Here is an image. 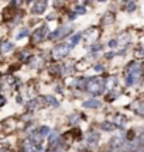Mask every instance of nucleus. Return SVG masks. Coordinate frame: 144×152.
<instances>
[{
  "label": "nucleus",
  "mask_w": 144,
  "mask_h": 152,
  "mask_svg": "<svg viewBox=\"0 0 144 152\" xmlns=\"http://www.w3.org/2000/svg\"><path fill=\"white\" fill-rule=\"evenodd\" d=\"M115 120H116V124L115 125L120 127V128H123L124 124H126V121H127V118H126L124 115H122V114H116V115H115Z\"/></svg>",
  "instance_id": "14"
},
{
  "label": "nucleus",
  "mask_w": 144,
  "mask_h": 152,
  "mask_svg": "<svg viewBox=\"0 0 144 152\" xmlns=\"http://www.w3.org/2000/svg\"><path fill=\"white\" fill-rule=\"evenodd\" d=\"M100 106H102V103H100L99 100H95V99L83 102V107H86V109H98Z\"/></svg>",
  "instance_id": "12"
},
{
  "label": "nucleus",
  "mask_w": 144,
  "mask_h": 152,
  "mask_svg": "<svg viewBox=\"0 0 144 152\" xmlns=\"http://www.w3.org/2000/svg\"><path fill=\"white\" fill-rule=\"evenodd\" d=\"M100 48H102V47H99V45H93V47H92L93 51H98V49H100Z\"/></svg>",
  "instance_id": "32"
},
{
  "label": "nucleus",
  "mask_w": 144,
  "mask_h": 152,
  "mask_svg": "<svg viewBox=\"0 0 144 152\" xmlns=\"http://www.w3.org/2000/svg\"><path fill=\"white\" fill-rule=\"evenodd\" d=\"M100 128L105 131H113L115 128H116V125L113 124V123H109V121H105V123H102V125H100Z\"/></svg>",
  "instance_id": "19"
},
{
  "label": "nucleus",
  "mask_w": 144,
  "mask_h": 152,
  "mask_svg": "<svg viewBox=\"0 0 144 152\" xmlns=\"http://www.w3.org/2000/svg\"><path fill=\"white\" fill-rule=\"evenodd\" d=\"M13 48H14V45H13L11 42H3L1 44V47H0V51H1V52H9V51L13 49Z\"/></svg>",
  "instance_id": "20"
},
{
  "label": "nucleus",
  "mask_w": 144,
  "mask_h": 152,
  "mask_svg": "<svg viewBox=\"0 0 144 152\" xmlns=\"http://www.w3.org/2000/svg\"><path fill=\"white\" fill-rule=\"evenodd\" d=\"M113 55H115V54H113V52H109V54H107V58H112Z\"/></svg>",
  "instance_id": "33"
},
{
  "label": "nucleus",
  "mask_w": 144,
  "mask_h": 152,
  "mask_svg": "<svg viewBox=\"0 0 144 152\" xmlns=\"http://www.w3.org/2000/svg\"><path fill=\"white\" fill-rule=\"evenodd\" d=\"M134 9H136V3L134 1H127L126 3V10L127 11H134Z\"/></svg>",
  "instance_id": "24"
},
{
  "label": "nucleus",
  "mask_w": 144,
  "mask_h": 152,
  "mask_svg": "<svg viewBox=\"0 0 144 152\" xmlns=\"http://www.w3.org/2000/svg\"><path fill=\"white\" fill-rule=\"evenodd\" d=\"M69 31H71V28H69V27H67V26H62V27L57 28V30L52 34H51L50 37L52 38V39H60V38L65 37V35H67Z\"/></svg>",
  "instance_id": "6"
},
{
  "label": "nucleus",
  "mask_w": 144,
  "mask_h": 152,
  "mask_svg": "<svg viewBox=\"0 0 144 152\" xmlns=\"http://www.w3.org/2000/svg\"><path fill=\"white\" fill-rule=\"evenodd\" d=\"M136 152H144V142H139V145L136 148Z\"/></svg>",
  "instance_id": "26"
},
{
  "label": "nucleus",
  "mask_w": 144,
  "mask_h": 152,
  "mask_svg": "<svg viewBox=\"0 0 144 152\" xmlns=\"http://www.w3.org/2000/svg\"><path fill=\"white\" fill-rule=\"evenodd\" d=\"M134 109H136V113L141 114V115H144V100H141V102H137V103L133 106Z\"/></svg>",
  "instance_id": "18"
},
{
  "label": "nucleus",
  "mask_w": 144,
  "mask_h": 152,
  "mask_svg": "<svg viewBox=\"0 0 144 152\" xmlns=\"http://www.w3.org/2000/svg\"><path fill=\"white\" fill-rule=\"evenodd\" d=\"M141 73H143V66L139 62H132L126 69V83L127 85H134L140 82L141 79Z\"/></svg>",
  "instance_id": "1"
},
{
  "label": "nucleus",
  "mask_w": 144,
  "mask_h": 152,
  "mask_svg": "<svg viewBox=\"0 0 144 152\" xmlns=\"http://www.w3.org/2000/svg\"><path fill=\"white\" fill-rule=\"evenodd\" d=\"M143 54H144V52H143Z\"/></svg>",
  "instance_id": "34"
},
{
  "label": "nucleus",
  "mask_w": 144,
  "mask_h": 152,
  "mask_svg": "<svg viewBox=\"0 0 144 152\" xmlns=\"http://www.w3.org/2000/svg\"><path fill=\"white\" fill-rule=\"evenodd\" d=\"M4 103H6V99L3 97V96H0V107H1V106H3Z\"/></svg>",
  "instance_id": "31"
},
{
  "label": "nucleus",
  "mask_w": 144,
  "mask_h": 152,
  "mask_svg": "<svg viewBox=\"0 0 144 152\" xmlns=\"http://www.w3.org/2000/svg\"><path fill=\"white\" fill-rule=\"evenodd\" d=\"M14 14H16V10L13 7H6L4 11H3V20L4 21H10L11 18L14 17Z\"/></svg>",
  "instance_id": "10"
},
{
  "label": "nucleus",
  "mask_w": 144,
  "mask_h": 152,
  "mask_svg": "<svg viewBox=\"0 0 144 152\" xmlns=\"http://www.w3.org/2000/svg\"><path fill=\"white\" fill-rule=\"evenodd\" d=\"M48 35V27L47 26H41L40 28H37L33 33V42L34 44H40L41 41H44Z\"/></svg>",
  "instance_id": "4"
},
{
  "label": "nucleus",
  "mask_w": 144,
  "mask_h": 152,
  "mask_svg": "<svg viewBox=\"0 0 144 152\" xmlns=\"http://www.w3.org/2000/svg\"><path fill=\"white\" fill-rule=\"evenodd\" d=\"M124 140H123L122 137H113L109 142V145H110V149L113 152H122L124 151Z\"/></svg>",
  "instance_id": "5"
},
{
  "label": "nucleus",
  "mask_w": 144,
  "mask_h": 152,
  "mask_svg": "<svg viewBox=\"0 0 144 152\" xmlns=\"http://www.w3.org/2000/svg\"><path fill=\"white\" fill-rule=\"evenodd\" d=\"M95 71L102 72V71H103V66H102V65H96V66H95Z\"/></svg>",
  "instance_id": "30"
},
{
  "label": "nucleus",
  "mask_w": 144,
  "mask_h": 152,
  "mask_svg": "<svg viewBox=\"0 0 144 152\" xmlns=\"http://www.w3.org/2000/svg\"><path fill=\"white\" fill-rule=\"evenodd\" d=\"M69 51H71V45L60 44V45H57L55 48H52L51 55H52L54 59H62V58H65V56L69 54Z\"/></svg>",
  "instance_id": "3"
},
{
  "label": "nucleus",
  "mask_w": 144,
  "mask_h": 152,
  "mask_svg": "<svg viewBox=\"0 0 144 152\" xmlns=\"http://www.w3.org/2000/svg\"><path fill=\"white\" fill-rule=\"evenodd\" d=\"M115 21V14L113 13H106L105 16L102 17V24H112V23Z\"/></svg>",
  "instance_id": "15"
},
{
  "label": "nucleus",
  "mask_w": 144,
  "mask_h": 152,
  "mask_svg": "<svg viewBox=\"0 0 144 152\" xmlns=\"http://www.w3.org/2000/svg\"><path fill=\"white\" fill-rule=\"evenodd\" d=\"M86 90L89 93H92L95 96H99L102 93L105 92V80L103 79H99V77H93L88 80L86 83Z\"/></svg>",
  "instance_id": "2"
},
{
  "label": "nucleus",
  "mask_w": 144,
  "mask_h": 152,
  "mask_svg": "<svg viewBox=\"0 0 144 152\" xmlns=\"http://www.w3.org/2000/svg\"><path fill=\"white\" fill-rule=\"evenodd\" d=\"M37 132H38V135L41 137V138H44V137H47L48 134H50V128L44 125V127H41V128H40V130L37 131Z\"/></svg>",
  "instance_id": "21"
},
{
  "label": "nucleus",
  "mask_w": 144,
  "mask_h": 152,
  "mask_svg": "<svg viewBox=\"0 0 144 152\" xmlns=\"http://www.w3.org/2000/svg\"><path fill=\"white\" fill-rule=\"evenodd\" d=\"M48 140H50L51 144H52L54 141H57V140H58V132H57V131H54V132H51L50 137H48Z\"/></svg>",
  "instance_id": "25"
},
{
  "label": "nucleus",
  "mask_w": 144,
  "mask_h": 152,
  "mask_svg": "<svg viewBox=\"0 0 144 152\" xmlns=\"http://www.w3.org/2000/svg\"><path fill=\"white\" fill-rule=\"evenodd\" d=\"M45 100V103L47 104H50V106H58V102H57V99L55 97H52V96H47V97H44Z\"/></svg>",
  "instance_id": "22"
},
{
  "label": "nucleus",
  "mask_w": 144,
  "mask_h": 152,
  "mask_svg": "<svg viewBox=\"0 0 144 152\" xmlns=\"http://www.w3.org/2000/svg\"><path fill=\"white\" fill-rule=\"evenodd\" d=\"M85 37H86V41L88 42H93V41H96L98 39V37H99V33H98V28H90V30H88L86 31V34H85Z\"/></svg>",
  "instance_id": "9"
},
{
  "label": "nucleus",
  "mask_w": 144,
  "mask_h": 152,
  "mask_svg": "<svg viewBox=\"0 0 144 152\" xmlns=\"http://www.w3.org/2000/svg\"><path fill=\"white\" fill-rule=\"evenodd\" d=\"M27 30H23L21 33L18 34V35H17V38H18V39H21V38H24V37H27Z\"/></svg>",
  "instance_id": "28"
},
{
  "label": "nucleus",
  "mask_w": 144,
  "mask_h": 152,
  "mask_svg": "<svg viewBox=\"0 0 144 152\" xmlns=\"http://www.w3.org/2000/svg\"><path fill=\"white\" fill-rule=\"evenodd\" d=\"M45 103V100H44V97H38V99H35V100H33L31 103H30V107L31 109H38V107H41L43 104Z\"/></svg>",
  "instance_id": "16"
},
{
  "label": "nucleus",
  "mask_w": 144,
  "mask_h": 152,
  "mask_svg": "<svg viewBox=\"0 0 144 152\" xmlns=\"http://www.w3.org/2000/svg\"><path fill=\"white\" fill-rule=\"evenodd\" d=\"M75 13H76V14H85V13H86V10H85V7H76Z\"/></svg>",
  "instance_id": "27"
},
{
  "label": "nucleus",
  "mask_w": 144,
  "mask_h": 152,
  "mask_svg": "<svg viewBox=\"0 0 144 152\" xmlns=\"http://www.w3.org/2000/svg\"><path fill=\"white\" fill-rule=\"evenodd\" d=\"M18 58L21 59V62H28L30 58H33V55H31V52H30L28 49H26V51H23V52L18 54Z\"/></svg>",
  "instance_id": "17"
},
{
  "label": "nucleus",
  "mask_w": 144,
  "mask_h": 152,
  "mask_svg": "<svg viewBox=\"0 0 144 152\" xmlns=\"http://www.w3.org/2000/svg\"><path fill=\"white\" fill-rule=\"evenodd\" d=\"M81 38H82V34H75V35L72 37V39H71V47L76 45V44L81 41Z\"/></svg>",
  "instance_id": "23"
},
{
  "label": "nucleus",
  "mask_w": 144,
  "mask_h": 152,
  "mask_svg": "<svg viewBox=\"0 0 144 152\" xmlns=\"http://www.w3.org/2000/svg\"><path fill=\"white\" fill-rule=\"evenodd\" d=\"M117 85V79L115 77V76H110L107 80L105 82V89H109V90H113L115 87H116Z\"/></svg>",
  "instance_id": "13"
},
{
  "label": "nucleus",
  "mask_w": 144,
  "mask_h": 152,
  "mask_svg": "<svg viewBox=\"0 0 144 152\" xmlns=\"http://www.w3.org/2000/svg\"><path fill=\"white\" fill-rule=\"evenodd\" d=\"M40 145L37 144H34L31 140H26V141L21 144V151L23 152H34L35 149H40Z\"/></svg>",
  "instance_id": "8"
},
{
  "label": "nucleus",
  "mask_w": 144,
  "mask_h": 152,
  "mask_svg": "<svg viewBox=\"0 0 144 152\" xmlns=\"http://www.w3.org/2000/svg\"><path fill=\"white\" fill-rule=\"evenodd\" d=\"M47 1L45 0H41V1H35L33 6V9H31V13L33 14H43L45 11V9H47Z\"/></svg>",
  "instance_id": "7"
},
{
  "label": "nucleus",
  "mask_w": 144,
  "mask_h": 152,
  "mask_svg": "<svg viewBox=\"0 0 144 152\" xmlns=\"http://www.w3.org/2000/svg\"><path fill=\"white\" fill-rule=\"evenodd\" d=\"M100 135L98 134V132H95V131H92V132H89L88 134V138H86V141H88L89 145H96L98 144V141H99Z\"/></svg>",
  "instance_id": "11"
},
{
  "label": "nucleus",
  "mask_w": 144,
  "mask_h": 152,
  "mask_svg": "<svg viewBox=\"0 0 144 152\" xmlns=\"http://www.w3.org/2000/svg\"><path fill=\"white\" fill-rule=\"evenodd\" d=\"M109 47H110V48H115V47H117V41H116V39H112L110 42H109Z\"/></svg>",
  "instance_id": "29"
}]
</instances>
